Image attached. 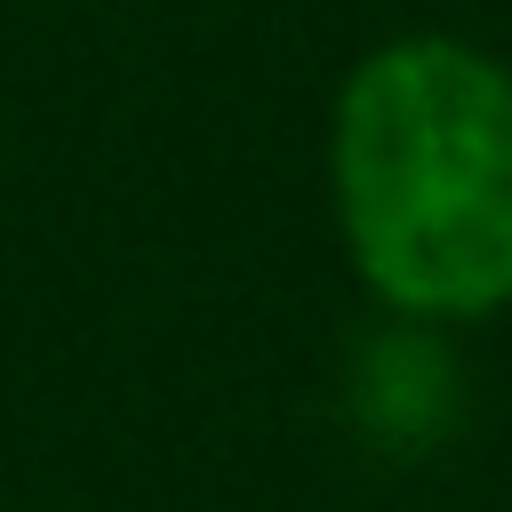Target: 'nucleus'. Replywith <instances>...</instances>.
<instances>
[{"instance_id":"f257e3e1","label":"nucleus","mask_w":512,"mask_h":512,"mask_svg":"<svg viewBox=\"0 0 512 512\" xmlns=\"http://www.w3.org/2000/svg\"><path fill=\"white\" fill-rule=\"evenodd\" d=\"M352 272L416 320L512 304V72L448 32L384 40L328 120Z\"/></svg>"}]
</instances>
